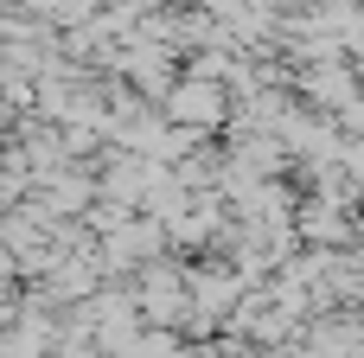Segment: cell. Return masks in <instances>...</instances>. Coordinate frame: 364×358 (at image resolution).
<instances>
[{"label": "cell", "instance_id": "6da1fadb", "mask_svg": "<svg viewBox=\"0 0 364 358\" xmlns=\"http://www.w3.org/2000/svg\"><path fill=\"white\" fill-rule=\"evenodd\" d=\"M218 109H224V96H218V83H211V77H192V83L173 96V115H179L186 128H198V122H218Z\"/></svg>", "mask_w": 364, "mask_h": 358}]
</instances>
